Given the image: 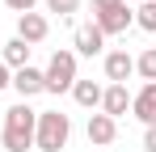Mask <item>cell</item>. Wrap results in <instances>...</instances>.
I'll return each mask as SVG.
<instances>
[{"label":"cell","instance_id":"6da1fadb","mask_svg":"<svg viewBox=\"0 0 156 152\" xmlns=\"http://www.w3.org/2000/svg\"><path fill=\"white\" fill-rule=\"evenodd\" d=\"M34 127H38V110L30 101H17L4 110V131H0V144L4 152H30L34 148Z\"/></svg>","mask_w":156,"mask_h":152},{"label":"cell","instance_id":"7a4b0ae2","mask_svg":"<svg viewBox=\"0 0 156 152\" xmlns=\"http://www.w3.org/2000/svg\"><path fill=\"white\" fill-rule=\"evenodd\" d=\"M72 139V118L63 110H38V127H34V148L38 152H63Z\"/></svg>","mask_w":156,"mask_h":152},{"label":"cell","instance_id":"3957f363","mask_svg":"<svg viewBox=\"0 0 156 152\" xmlns=\"http://www.w3.org/2000/svg\"><path fill=\"white\" fill-rule=\"evenodd\" d=\"M76 51H55L51 59H47V68H42V85H47V93H72V85H76Z\"/></svg>","mask_w":156,"mask_h":152},{"label":"cell","instance_id":"277c9868","mask_svg":"<svg viewBox=\"0 0 156 152\" xmlns=\"http://www.w3.org/2000/svg\"><path fill=\"white\" fill-rule=\"evenodd\" d=\"M93 25L101 30L105 38H118V34H127L131 25H135V9H105V13H93Z\"/></svg>","mask_w":156,"mask_h":152},{"label":"cell","instance_id":"5b68a950","mask_svg":"<svg viewBox=\"0 0 156 152\" xmlns=\"http://www.w3.org/2000/svg\"><path fill=\"white\" fill-rule=\"evenodd\" d=\"M131 76H135V55L131 51H105V80L110 85H127Z\"/></svg>","mask_w":156,"mask_h":152},{"label":"cell","instance_id":"8992f818","mask_svg":"<svg viewBox=\"0 0 156 152\" xmlns=\"http://www.w3.org/2000/svg\"><path fill=\"white\" fill-rule=\"evenodd\" d=\"M47 34H51V21L42 17V13H21L17 17V38L34 47V42H47Z\"/></svg>","mask_w":156,"mask_h":152},{"label":"cell","instance_id":"52a82bcc","mask_svg":"<svg viewBox=\"0 0 156 152\" xmlns=\"http://www.w3.org/2000/svg\"><path fill=\"white\" fill-rule=\"evenodd\" d=\"M9 89H17V97H21V101L38 97V93H47V85H42V68H34V63H30V68H17Z\"/></svg>","mask_w":156,"mask_h":152},{"label":"cell","instance_id":"ba28073f","mask_svg":"<svg viewBox=\"0 0 156 152\" xmlns=\"http://www.w3.org/2000/svg\"><path fill=\"white\" fill-rule=\"evenodd\" d=\"M72 51H76V55H89V59H93V55H105V34L93 21L80 25L76 34H72Z\"/></svg>","mask_w":156,"mask_h":152},{"label":"cell","instance_id":"9c48e42d","mask_svg":"<svg viewBox=\"0 0 156 152\" xmlns=\"http://www.w3.org/2000/svg\"><path fill=\"white\" fill-rule=\"evenodd\" d=\"M84 135H89V144H93V148H105V144H114V139H118V123H114V118H105L101 110H97V114H89Z\"/></svg>","mask_w":156,"mask_h":152},{"label":"cell","instance_id":"30bf717a","mask_svg":"<svg viewBox=\"0 0 156 152\" xmlns=\"http://www.w3.org/2000/svg\"><path fill=\"white\" fill-rule=\"evenodd\" d=\"M127 110H131V93H127V85H105V89H101V114L118 123Z\"/></svg>","mask_w":156,"mask_h":152},{"label":"cell","instance_id":"8fae6325","mask_svg":"<svg viewBox=\"0 0 156 152\" xmlns=\"http://www.w3.org/2000/svg\"><path fill=\"white\" fill-rule=\"evenodd\" d=\"M131 114H135L144 127L156 123V85H144L139 93H131Z\"/></svg>","mask_w":156,"mask_h":152},{"label":"cell","instance_id":"7c38bea8","mask_svg":"<svg viewBox=\"0 0 156 152\" xmlns=\"http://www.w3.org/2000/svg\"><path fill=\"white\" fill-rule=\"evenodd\" d=\"M30 51H34V47H26V42L13 34V38L4 42V55H0V63H4L9 72H17V68H30Z\"/></svg>","mask_w":156,"mask_h":152},{"label":"cell","instance_id":"4fadbf2b","mask_svg":"<svg viewBox=\"0 0 156 152\" xmlns=\"http://www.w3.org/2000/svg\"><path fill=\"white\" fill-rule=\"evenodd\" d=\"M72 101L84 110H101V85L97 80H76L72 85Z\"/></svg>","mask_w":156,"mask_h":152},{"label":"cell","instance_id":"5bb4252c","mask_svg":"<svg viewBox=\"0 0 156 152\" xmlns=\"http://www.w3.org/2000/svg\"><path fill=\"white\" fill-rule=\"evenodd\" d=\"M135 72L144 76V85H156V47H148V51L135 55Z\"/></svg>","mask_w":156,"mask_h":152},{"label":"cell","instance_id":"9a60e30c","mask_svg":"<svg viewBox=\"0 0 156 152\" xmlns=\"http://www.w3.org/2000/svg\"><path fill=\"white\" fill-rule=\"evenodd\" d=\"M135 25H139L144 34H156V0H144V4L135 9Z\"/></svg>","mask_w":156,"mask_h":152},{"label":"cell","instance_id":"2e32d148","mask_svg":"<svg viewBox=\"0 0 156 152\" xmlns=\"http://www.w3.org/2000/svg\"><path fill=\"white\" fill-rule=\"evenodd\" d=\"M84 0H47V13H59V17H72Z\"/></svg>","mask_w":156,"mask_h":152},{"label":"cell","instance_id":"e0dca14e","mask_svg":"<svg viewBox=\"0 0 156 152\" xmlns=\"http://www.w3.org/2000/svg\"><path fill=\"white\" fill-rule=\"evenodd\" d=\"M34 4H38V0H4V9H13L17 17H21V13H34Z\"/></svg>","mask_w":156,"mask_h":152},{"label":"cell","instance_id":"ac0fdd59","mask_svg":"<svg viewBox=\"0 0 156 152\" xmlns=\"http://www.w3.org/2000/svg\"><path fill=\"white\" fill-rule=\"evenodd\" d=\"M144 152H156V123L144 127Z\"/></svg>","mask_w":156,"mask_h":152},{"label":"cell","instance_id":"d6986e66","mask_svg":"<svg viewBox=\"0 0 156 152\" xmlns=\"http://www.w3.org/2000/svg\"><path fill=\"white\" fill-rule=\"evenodd\" d=\"M127 0H93V13H105V9H122Z\"/></svg>","mask_w":156,"mask_h":152},{"label":"cell","instance_id":"ffe728a7","mask_svg":"<svg viewBox=\"0 0 156 152\" xmlns=\"http://www.w3.org/2000/svg\"><path fill=\"white\" fill-rule=\"evenodd\" d=\"M9 85H13V72H9V68H4V63H0V93H4V89H9Z\"/></svg>","mask_w":156,"mask_h":152}]
</instances>
